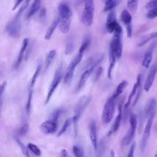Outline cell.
I'll return each mask as SVG.
<instances>
[{
  "label": "cell",
  "mask_w": 157,
  "mask_h": 157,
  "mask_svg": "<svg viewBox=\"0 0 157 157\" xmlns=\"http://www.w3.org/2000/svg\"><path fill=\"white\" fill-rule=\"evenodd\" d=\"M122 34V28L118 25L113 31V36L110 43L109 52L112 53L117 59L121 58L123 52Z\"/></svg>",
  "instance_id": "obj_1"
},
{
  "label": "cell",
  "mask_w": 157,
  "mask_h": 157,
  "mask_svg": "<svg viewBox=\"0 0 157 157\" xmlns=\"http://www.w3.org/2000/svg\"><path fill=\"white\" fill-rule=\"evenodd\" d=\"M91 100V97L90 96H84L80 98L78 101L75 105V107L74 108V113L75 115L72 118V122L74 123V132L75 136H77V123L78 121L82 115L83 112L85 110V109L87 107L88 105L90 104V101Z\"/></svg>",
  "instance_id": "obj_2"
},
{
  "label": "cell",
  "mask_w": 157,
  "mask_h": 157,
  "mask_svg": "<svg viewBox=\"0 0 157 157\" xmlns=\"http://www.w3.org/2000/svg\"><path fill=\"white\" fill-rule=\"evenodd\" d=\"M84 2V9L82 15V23L86 26L92 25L94 18V0H81Z\"/></svg>",
  "instance_id": "obj_3"
},
{
  "label": "cell",
  "mask_w": 157,
  "mask_h": 157,
  "mask_svg": "<svg viewBox=\"0 0 157 157\" xmlns=\"http://www.w3.org/2000/svg\"><path fill=\"white\" fill-rule=\"evenodd\" d=\"M115 100L116 98L112 96L107 100L104 105L101 119L104 124H109L113 117L115 107Z\"/></svg>",
  "instance_id": "obj_4"
},
{
  "label": "cell",
  "mask_w": 157,
  "mask_h": 157,
  "mask_svg": "<svg viewBox=\"0 0 157 157\" xmlns=\"http://www.w3.org/2000/svg\"><path fill=\"white\" fill-rule=\"evenodd\" d=\"M63 63H61L56 69L53 78L50 85L47 95L45 101V104H48V102L50 101L51 97L52 96L55 90L56 89V88L58 87V86L59 85V83L61 82L63 78Z\"/></svg>",
  "instance_id": "obj_5"
},
{
  "label": "cell",
  "mask_w": 157,
  "mask_h": 157,
  "mask_svg": "<svg viewBox=\"0 0 157 157\" xmlns=\"http://www.w3.org/2000/svg\"><path fill=\"white\" fill-rule=\"evenodd\" d=\"M21 15L17 13L13 18L7 24L6 31L10 36L17 37L20 36L21 29Z\"/></svg>",
  "instance_id": "obj_6"
},
{
  "label": "cell",
  "mask_w": 157,
  "mask_h": 157,
  "mask_svg": "<svg viewBox=\"0 0 157 157\" xmlns=\"http://www.w3.org/2000/svg\"><path fill=\"white\" fill-rule=\"evenodd\" d=\"M83 56V53L78 52V54L74 57V58L72 60V61L68 65L64 76V78H63L64 83L68 84L72 81L75 67L81 61Z\"/></svg>",
  "instance_id": "obj_7"
},
{
  "label": "cell",
  "mask_w": 157,
  "mask_h": 157,
  "mask_svg": "<svg viewBox=\"0 0 157 157\" xmlns=\"http://www.w3.org/2000/svg\"><path fill=\"white\" fill-rule=\"evenodd\" d=\"M103 58H104V56L103 55H101V56H99L98 59H96V61H94L93 64L90 67H89L88 69H86L84 71V72L82 74V76L80 77V79L79 80V82L78 83V85H77V91H79V90H80L83 88V86L86 83L87 80L88 79V78L90 77L91 74L93 73V72L94 70V69H96L97 66L100 63H101V61H102Z\"/></svg>",
  "instance_id": "obj_8"
},
{
  "label": "cell",
  "mask_w": 157,
  "mask_h": 157,
  "mask_svg": "<svg viewBox=\"0 0 157 157\" xmlns=\"http://www.w3.org/2000/svg\"><path fill=\"white\" fill-rule=\"evenodd\" d=\"M155 115V114H152L148 118L147 122L145 128L144 129L142 138L141 143H140V149H141L142 152H143L145 150V147L147 145L148 140V139H149V137L150 135V132H151V126L153 124V121Z\"/></svg>",
  "instance_id": "obj_9"
},
{
  "label": "cell",
  "mask_w": 157,
  "mask_h": 157,
  "mask_svg": "<svg viewBox=\"0 0 157 157\" xmlns=\"http://www.w3.org/2000/svg\"><path fill=\"white\" fill-rule=\"evenodd\" d=\"M156 73H157V63H155L151 66L144 83V89L146 92L149 91L150 88H151L155 76L156 75Z\"/></svg>",
  "instance_id": "obj_10"
},
{
  "label": "cell",
  "mask_w": 157,
  "mask_h": 157,
  "mask_svg": "<svg viewBox=\"0 0 157 157\" xmlns=\"http://www.w3.org/2000/svg\"><path fill=\"white\" fill-rule=\"evenodd\" d=\"M118 23L116 20V15L114 11L110 10V12L108 13L106 20L105 28L106 30L109 33H112L115 31L117 26L118 25Z\"/></svg>",
  "instance_id": "obj_11"
},
{
  "label": "cell",
  "mask_w": 157,
  "mask_h": 157,
  "mask_svg": "<svg viewBox=\"0 0 157 157\" xmlns=\"http://www.w3.org/2000/svg\"><path fill=\"white\" fill-rule=\"evenodd\" d=\"M57 121L50 119L44 121L40 124V129L42 132L48 134L55 132L57 129Z\"/></svg>",
  "instance_id": "obj_12"
},
{
  "label": "cell",
  "mask_w": 157,
  "mask_h": 157,
  "mask_svg": "<svg viewBox=\"0 0 157 157\" xmlns=\"http://www.w3.org/2000/svg\"><path fill=\"white\" fill-rule=\"evenodd\" d=\"M123 103H124V98H122L121 100H120L118 105V114L115 120L112 132H117L120 128V123L122 120V110H123L122 107H123Z\"/></svg>",
  "instance_id": "obj_13"
},
{
  "label": "cell",
  "mask_w": 157,
  "mask_h": 157,
  "mask_svg": "<svg viewBox=\"0 0 157 157\" xmlns=\"http://www.w3.org/2000/svg\"><path fill=\"white\" fill-rule=\"evenodd\" d=\"M28 44H29V39L28 38H25L23 39V42H22V45H21V49H20V51L19 52V54L18 55V57H17V61L14 64V68L15 69H17L18 67V66L20 65L23 58H24V55H25V53L26 51V49H27V47L28 46Z\"/></svg>",
  "instance_id": "obj_14"
},
{
  "label": "cell",
  "mask_w": 157,
  "mask_h": 157,
  "mask_svg": "<svg viewBox=\"0 0 157 157\" xmlns=\"http://www.w3.org/2000/svg\"><path fill=\"white\" fill-rule=\"evenodd\" d=\"M156 105V102L154 98H151L147 102L144 111L145 117L148 118L151 115L155 114Z\"/></svg>",
  "instance_id": "obj_15"
},
{
  "label": "cell",
  "mask_w": 157,
  "mask_h": 157,
  "mask_svg": "<svg viewBox=\"0 0 157 157\" xmlns=\"http://www.w3.org/2000/svg\"><path fill=\"white\" fill-rule=\"evenodd\" d=\"M90 138L91 141L92 145L94 149L97 148L98 145V136L96 124L94 120L91 121L90 126Z\"/></svg>",
  "instance_id": "obj_16"
},
{
  "label": "cell",
  "mask_w": 157,
  "mask_h": 157,
  "mask_svg": "<svg viewBox=\"0 0 157 157\" xmlns=\"http://www.w3.org/2000/svg\"><path fill=\"white\" fill-rule=\"evenodd\" d=\"M71 17L72 15H69L63 18L59 17L60 21L59 23V28L63 33H67L69 31L71 23Z\"/></svg>",
  "instance_id": "obj_17"
},
{
  "label": "cell",
  "mask_w": 157,
  "mask_h": 157,
  "mask_svg": "<svg viewBox=\"0 0 157 157\" xmlns=\"http://www.w3.org/2000/svg\"><path fill=\"white\" fill-rule=\"evenodd\" d=\"M141 83H142V74H139L137 75V81L134 83V86L132 87V91H131V93H130V94H129V95L128 96V101H127L126 103L124 104L125 105L129 106V105L131 104V101L132 99L133 98V97L136 95L137 90V88H139V86L140 85H141Z\"/></svg>",
  "instance_id": "obj_18"
},
{
  "label": "cell",
  "mask_w": 157,
  "mask_h": 157,
  "mask_svg": "<svg viewBox=\"0 0 157 157\" xmlns=\"http://www.w3.org/2000/svg\"><path fill=\"white\" fill-rule=\"evenodd\" d=\"M58 10L59 13V17L63 18L69 15H72L71 10L66 2H61L59 4L58 7Z\"/></svg>",
  "instance_id": "obj_19"
},
{
  "label": "cell",
  "mask_w": 157,
  "mask_h": 157,
  "mask_svg": "<svg viewBox=\"0 0 157 157\" xmlns=\"http://www.w3.org/2000/svg\"><path fill=\"white\" fill-rule=\"evenodd\" d=\"M136 129L132 128L130 127L126 133V134L124 136V137L121 140V146L123 147L128 145L132 140L134 134H135Z\"/></svg>",
  "instance_id": "obj_20"
},
{
  "label": "cell",
  "mask_w": 157,
  "mask_h": 157,
  "mask_svg": "<svg viewBox=\"0 0 157 157\" xmlns=\"http://www.w3.org/2000/svg\"><path fill=\"white\" fill-rule=\"evenodd\" d=\"M59 21H60L59 17H56L53 21V22L52 23V24L50 25V26H49V28H48V29L46 31V33H45V37H44L45 40H50V38L52 37V36L53 32L55 31V29L59 25Z\"/></svg>",
  "instance_id": "obj_21"
},
{
  "label": "cell",
  "mask_w": 157,
  "mask_h": 157,
  "mask_svg": "<svg viewBox=\"0 0 157 157\" xmlns=\"http://www.w3.org/2000/svg\"><path fill=\"white\" fill-rule=\"evenodd\" d=\"M153 58V49H148L144 54L142 59V66L146 68H148Z\"/></svg>",
  "instance_id": "obj_22"
},
{
  "label": "cell",
  "mask_w": 157,
  "mask_h": 157,
  "mask_svg": "<svg viewBox=\"0 0 157 157\" xmlns=\"http://www.w3.org/2000/svg\"><path fill=\"white\" fill-rule=\"evenodd\" d=\"M42 0H34L32 5L31 6V7L28 11V13L27 14V18H29L31 17H33L39 9L40 7Z\"/></svg>",
  "instance_id": "obj_23"
},
{
  "label": "cell",
  "mask_w": 157,
  "mask_h": 157,
  "mask_svg": "<svg viewBox=\"0 0 157 157\" xmlns=\"http://www.w3.org/2000/svg\"><path fill=\"white\" fill-rule=\"evenodd\" d=\"M116 59H117V58H116L115 56L112 53L109 52V65L108 70H107V77L109 79L112 78V71L115 65Z\"/></svg>",
  "instance_id": "obj_24"
},
{
  "label": "cell",
  "mask_w": 157,
  "mask_h": 157,
  "mask_svg": "<svg viewBox=\"0 0 157 157\" xmlns=\"http://www.w3.org/2000/svg\"><path fill=\"white\" fill-rule=\"evenodd\" d=\"M121 20L126 25V27L132 26V17L127 10H124L122 11L121 14Z\"/></svg>",
  "instance_id": "obj_25"
},
{
  "label": "cell",
  "mask_w": 157,
  "mask_h": 157,
  "mask_svg": "<svg viewBox=\"0 0 157 157\" xmlns=\"http://www.w3.org/2000/svg\"><path fill=\"white\" fill-rule=\"evenodd\" d=\"M40 70H41V65L40 64H39L31 78V82L29 83V88H28V91H33V88H34V85H35V83L36 82V80H37V77L39 76V74H40Z\"/></svg>",
  "instance_id": "obj_26"
},
{
  "label": "cell",
  "mask_w": 157,
  "mask_h": 157,
  "mask_svg": "<svg viewBox=\"0 0 157 157\" xmlns=\"http://www.w3.org/2000/svg\"><path fill=\"white\" fill-rule=\"evenodd\" d=\"M56 55V50H50L47 55L46 58H45V71L48 69L49 66H50L51 63H52L55 56Z\"/></svg>",
  "instance_id": "obj_27"
},
{
  "label": "cell",
  "mask_w": 157,
  "mask_h": 157,
  "mask_svg": "<svg viewBox=\"0 0 157 157\" xmlns=\"http://www.w3.org/2000/svg\"><path fill=\"white\" fill-rule=\"evenodd\" d=\"M74 38L71 36H70L66 42V47H65V50H64V53L66 55H69L74 50Z\"/></svg>",
  "instance_id": "obj_28"
},
{
  "label": "cell",
  "mask_w": 157,
  "mask_h": 157,
  "mask_svg": "<svg viewBox=\"0 0 157 157\" xmlns=\"http://www.w3.org/2000/svg\"><path fill=\"white\" fill-rule=\"evenodd\" d=\"M157 37V32H153L150 34H147V36H145L142 40L140 42H139L137 44V46L138 47H142L144 45H145L147 43H148L149 41H150L151 40L155 39Z\"/></svg>",
  "instance_id": "obj_29"
},
{
  "label": "cell",
  "mask_w": 157,
  "mask_h": 157,
  "mask_svg": "<svg viewBox=\"0 0 157 157\" xmlns=\"http://www.w3.org/2000/svg\"><path fill=\"white\" fill-rule=\"evenodd\" d=\"M121 2V0H108L105 1L104 7V11L107 12L110 10H112L114 7H115L118 4H120Z\"/></svg>",
  "instance_id": "obj_30"
},
{
  "label": "cell",
  "mask_w": 157,
  "mask_h": 157,
  "mask_svg": "<svg viewBox=\"0 0 157 157\" xmlns=\"http://www.w3.org/2000/svg\"><path fill=\"white\" fill-rule=\"evenodd\" d=\"M128 84V83L126 80H123L121 83H120L118 84L115 93L112 96L117 99L123 93V91H124L125 88L127 86Z\"/></svg>",
  "instance_id": "obj_31"
},
{
  "label": "cell",
  "mask_w": 157,
  "mask_h": 157,
  "mask_svg": "<svg viewBox=\"0 0 157 157\" xmlns=\"http://www.w3.org/2000/svg\"><path fill=\"white\" fill-rule=\"evenodd\" d=\"M90 42H91V37H90V35L86 34L85 36V38H84L83 41V42H82V45H81V46L80 47L78 52L84 53L85 50L88 48Z\"/></svg>",
  "instance_id": "obj_32"
},
{
  "label": "cell",
  "mask_w": 157,
  "mask_h": 157,
  "mask_svg": "<svg viewBox=\"0 0 157 157\" xmlns=\"http://www.w3.org/2000/svg\"><path fill=\"white\" fill-rule=\"evenodd\" d=\"M106 143L105 141H104L103 139L100 141L99 144L97 145V148L96 150H97L98 155L97 156H103L104 153H105V151L106 150Z\"/></svg>",
  "instance_id": "obj_33"
},
{
  "label": "cell",
  "mask_w": 157,
  "mask_h": 157,
  "mask_svg": "<svg viewBox=\"0 0 157 157\" xmlns=\"http://www.w3.org/2000/svg\"><path fill=\"white\" fill-rule=\"evenodd\" d=\"M15 142H17V144H18L19 148L21 149V151L23 153V154L25 156L29 157V153L28 148L25 146V145L20 141V140L17 136H15Z\"/></svg>",
  "instance_id": "obj_34"
},
{
  "label": "cell",
  "mask_w": 157,
  "mask_h": 157,
  "mask_svg": "<svg viewBox=\"0 0 157 157\" xmlns=\"http://www.w3.org/2000/svg\"><path fill=\"white\" fill-rule=\"evenodd\" d=\"M72 121V118H68V119H67V120L64 121V124H63V125L61 129H60V131H59L58 132V134H57V136H58V137L61 136L64 132H65L66 131V130L67 129V128H69V126L71 125Z\"/></svg>",
  "instance_id": "obj_35"
},
{
  "label": "cell",
  "mask_w": 157,
  "mask_h": 157,
  "mask_svg": "<svg viewBox=\"0 0 157 157\" xmlns=\"http://www.w3.org/2000/svg\"><path fill=\"white\" fill-rule=\"evenodd\" d=\"M28 148L35 155L40 156L41 155V151L40 148L35 144L29 143L28 144Z\"/></svg>",
  "instance_id": "obj_36"
},
{
  "label": "cell",
  "mask_w": 157,
  "mask_h": 157,
  "mask_svg": "<svg viewBox=\"0 0 157 157\" xmlns=\"http://www.w3.org/2000/svg\"><path fill=\"white\" fill-rule=\"evenodd\" d=\"M139 0H127V7L132 12H136L137 9Z\"/></svg>",
  "instance_id": "obj_37"
},
{
  "label": "cell",
  "mask_w": 157,
  "mask_h": 157,
  "mask_svg": "<svg viewBox=\"0 0 157 157\" xmlns=\"http://www.w3.org/2000/svg\"><path fill=\"white\" fill-rule=\"evenodd\" d=\"M103 72V68L101 66H99L96 67L94 71V74L93 75V82H96L98 80L101 75Z\"/></svg>",
  "instance_id": "obj_38"
},
{
  "label": "cell",
  "mask_w": 157,
  "mask_h": 157,
  "mask_svg": "<svg viewBox=\"0 0 157 157\" xmlns=\"http://www.w3.org/2000/svg\"><path fill=\"white\" fill-rule=\"evenodd\" d=\"M146 16L148 19H153L157 17V7L150 9Z\"/></svg>",
  "instance_id": "obj_39"
},
{
  "label": "cell",
  "mask_w": 157,
  "mask_h": 157,
  "mask_svg": "<svg viewBox=\"0 0 157 157\" xmlns=\"http://www.w3.org/2000/svg\"><path fill=\"white\" fill-rule=\"evenodd\" d=\"M72 151L75 156L77 157H82L83 156V152L81 148L78 147L77 145H74L72 147Z\"/></svg>",
  "instance_id": "obj_40"
},
{
  "label": "cell",
  "mask_w": 157,
  "mask_h": 157,
  "mask_svg": "<svg viewBox=\"0 0 157 157\" xmlns=\"http://www.w3.org/2000/svg\"><path fill=\"white\" fill-rule=\"evenodd\" d=\"M28 128H29V126H28V124L27 123H25V124H23V125L20 128V129H19L18 131V134L20 135V136H23V135L26 134V132H28Z\"/></svg>",
  "instance_id": "obj_41"
},
{
  "label": "cell",
  "mask_w": 157,
  "mask_h": 157,
  "mask_svg": "<svg viewBox=\"0 0 157 157\" xmlns=\"http://www.w3.org/2000/svg\"><path fill=\"white\" fill-rule=\"evenodd\" d=\"M31 0H25V2L23 3L22 6L20 7V9L18 10L17 13L21 15L22 13L23 12V11L28 7V6H29V4L31 2Z\"/></svg>",
  "instance_id": "obj_42"
},
{
  "label": "cell",
  "mask_w": 157,
  "mask_h": 157,
  "mask_svg": "<svg viewBox=\"0 0 157 157\" xmlns=\"http://www.w3.org/2000/svg\"><path fill=\"white\" fill-rule=\"evenodd\" d=\"M63 112V110L62 109H57L53 113H52V120L55 121H57L58 122V120L59 118V117H60L61 114Z\"/></svg>",
  "instance_id": "obj_43"
},
{
  "label": "cell",
  "mask_w": 157,
  "mask_h": 157,
  "mask_svg": "<svg viewBox=\"0 0 157 157\" xmlns=\"http://www.w3.org/2000/svg\"><path fill=\"white\" fill-rule=\"evenodd\" d=\"M140 94H141V85H140L139 86V88H137V92H136V97H135V99L133 101V103L132 104V106L134 107L137 102L139 99L140 98Z\"/></svg>",
  "instance_id": "obj_44"
},
{
  "label": "cell",
  "mask_w": 157,
  "mask_h": 157,
  "mask_svg": "<svg viewBox=\"0 0 157 157\" xmlns=\"http://www.w3.org/2000/svg\"><path fill=\"white\" fill-rule=\"evenodd\" d=\"M156 7H157V0H150L145 6V8L147 9Z\"/></svg>",
  "instance_id": "obj_45"
},
{
  "label": "cell",
  "mask_w": 157,
  "mask_h": 157,
  "mask_svg": "<svg viewBox=\"0 0 157 157\" xmlns=\"http://www.w3.org/2000/svg\"><path fill=\"white\" fill-rule=\"evenodd\" d=\"M135 147H136V143L133 142L131 144V147L129 148V152H128V157H133L134 156V152Z\"/></svg>",
  "instance_id": "obj_46"
},
{
  "label": "cell",
  "mask_w": 157,
  "mask_h": 157,
  "mask_svg": "<svg viewBox=\"0 0 157 157\" xmlns=\"http://www.w3.org/2000/svg\"><path fill=\"white\" fill-rule=\"evenodd\" d=\"M23 1H24V0H17L16 2H15V5L13 6V8H12V10H15V9L20 6V4Z\"/></svg>",
  "instance_id": "obj_47"
},
{
  "label": "cell",
  "mask_w": 157,
  "mask_h": 157,
  "mask_svg": "<svg viewBox=\"0 0 157 157\" xmlns=\"http://www.w3.org/2000/svg\"><path fill=\"white\" fill-rule=\"evenodd\" d=\"M60 156L63 157H67L68 156V153L66 150L65 149H62L60 151Z\"/></svg>",
  "instance_id": "obj_48"
},
{
  "label": "cell",
  "mask_w": 157,
  "mask_h": 157,
  "mask_svg": "<svg viewBox=\"0 0 157 157\" xmlns=\"http://www.w3.org/2000/svg\"><path fill=\"white\" fill-rule=\"evenodd\" d=\"M45 14H46V10L45 9L43 8L41 10H40V17L41 18H44L45 16Z\"/></svg>",
  "instance_id": "obj_49"
},
{
  "label": "cell",
  "mask_w": 157,
  "mask_h": 157,
  "mask_svg": "<svg viewBox=\"0 0 157 157\" xmlns=\"http://www.w3.org/2000/svg\"><path fill=\"white\" fill-rule=\"evenodd\" d=\"M110 156H112V157H114V156H115V153H114V151H113V149H111V150H110Z\"/></svg>",
  "instance_id": "obj_50"
},
{
  "label": "cell",
  "mask_w": 157,
  "mask_h": 157,
  "mask_svg": "<svg viewBox=\"0 0 157 157\" xmlns=\"http://www.w3.org/2000/svg\"><path fill=\"white\" fill-rule=\"evenodd\" d=\"M1 106H2V97L0 96V112H1ZM0 117H1V113H0Z\"/></svg>",
  "instance_id": "obj_51"
},
{
  "label": "cell",
  "mask_w": 157,
  "mask_h": 157,
  "mask_svg": "<svg viewBox=\"0 0 157 157\" xmlns=\"http://www.w3.org/2000/svg\"><path fill=\"white\" fill-rule=\"evenodd\" d=\"M155 156H157V151H156V153L155 155Z\"/></svg>",
  "instance_id": "obj_52"
},
{
  "label": "cell",
  "mask_w": 157,
  "mask_h": 157,
  "mask_svg": "<svg viewBox=\"0 0 157 157\" xmlns=\"http://www.w3.org/2000/svg\"><path fill=\"white\" fill-rule=\"evenodd\" d=\"M102 1H104V2H105V1H108V0H102Z\"/></svg>",
  "instance_id": "obj_53"
}]
</instances>
